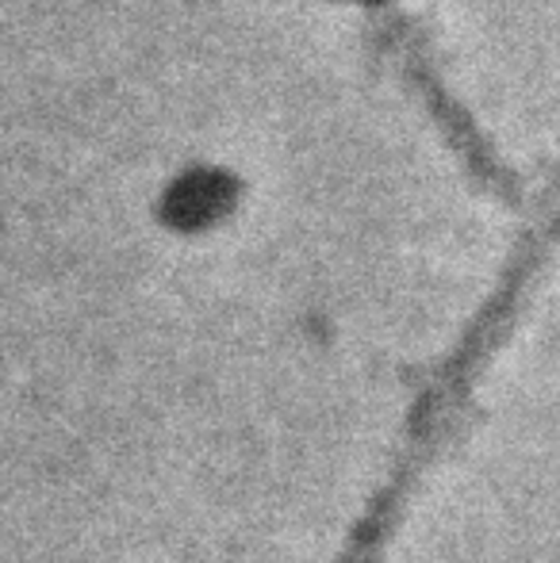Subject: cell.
Returning <instances> with one entry per match:
<instances>
[{
  "mask_svg": "<svg viewBox=\"0 0 560 563\" xmlns=\"http://www.w3.org/2000/svg\"><path fill=\"white\" fill-rule=\"evenodd\" d=\"M523 196L560 173V0H369Z\"/></svg>",
  "mask_w": 560,
  "mask_h": 563,
  "instance_id": "obj_1",
  "label": "cell"
}]
</instances>
